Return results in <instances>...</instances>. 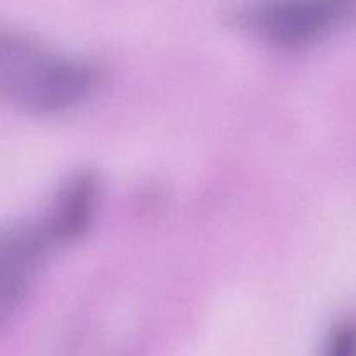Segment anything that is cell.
<instances>
[{
    "instance_id": "cell-1",
    "label": "cell",
    "mask_w": 356,
    "mask_h": 356,
    "mask_svg": "<svg viewBox=\"0 0 356 356\" xmlns=\"http://www.w3.org/2000/svg\"><path fill=\"white\" fill-rule=\"evenodd\" d=\"M94 82L96 70L86 59L19 31L0 33V89L17 106L37 113L65 111L87 97Z\"/></svg>"
},
{
    "instance_id": "cell-2",
    "label": "cell",
    "mask_w": 356,
    "mask_h": 356,
    "mask_svg": "<svg viewBox=\"0 0 356 356\" xmlns=\"http://www.w3.org/2000/svg\"><path fill=\"white\" fill-rule=\"evenodd\" d=\"M356 3L344 0H284L249 3L233 14L242 30L277 47H305L330 37L355 17Z\"/></svg>"
},
{
    "instance_id": "cell-3",
    "label": "cell",
    "mask_w": 356,
    "mask_h": 356,
    "mask_svg": "<svg viewBox=\"0 0 356 356\" xmlns=\"http://www.w3.org/2000/svg\"><path fill=\"white\" fill-rule=\"evenodd\" d=\"M49 236L45 229L35 226H16L2 238V318L6 320L14 308L19 306L30 289L42 254L47 247Z\"/></svg>"
},
{
    "instance_id": "cell-4",
    "label": "cell",
    "mask_w": 356,
    "mask_h": 356,
    "mask_svg": "<svg viewBox=\"0 0 356 356\" xmlns=\"http://www.w3.org/2000/svg\"><path fill=\"white\" fill-rule=\"evenodd\" d=\"M96 195L97 184L92 174L80 172L73 176L61 188L51 209L44 228L49 240L66 242L82 235L92 218Z\"/></svg>"
},
{
    "instance_id": "cell-5",
    "label": "cell",
    "mask_w": 356,
    "mask_h": 356,
    "mask_svg": "<svg viewBox=\"0 0 356 356\" xmlns=\"http://www.w3.org/2000/svg\"><path fill=\"white\" fill-rule=\"evenodd\" d=\"M320 356H356V318L346 316L332 325Z\"/></svg>"
}]
</instances>
